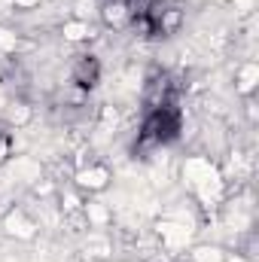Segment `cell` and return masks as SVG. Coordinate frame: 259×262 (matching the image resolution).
<instances>
[{
	"mask_svg": "<svg viewBox=\"0 0 259 262\" xmlns=\"http://www.w3.org/2000/svg\"><path fill=\"white\" fill-rule=\"evenodd\" d=\"M110 183H113V171H110L107 162L92 159L89 165H79V168L73 171V189H79L82 195H98V192H104Z\"/></svg>",
	"mask_w": 259,
	"mask_h": 262,
	"instance_id": "6da1fadb",
	"label": "cell"
},
{
	"mask_svg": "<svg viewBox=\"0 0 259 262\" xmlns=\"http://www.w3.org/2000/svg\"><path fill=\"white\" fill-rule=\"evenodd\" d=\"M101 73H104L101 58L92 55V52H82V55H76L73 64H70V82H73L76 89H82V92H92V89L101 82Z\"/></svg>",
	"mask_w": 259,
	"mask_h": 262,
	"instance_id": "7a4b0ae2",
	"label": "cell"
},
{
	"mask_svg": "<svg viewBox=\"0 0 259 262\" xmlns=\"http://www.w3.org/2000/svg\"><path fill=\"white\" fill-rule=\"evenodd\" d=\"M3 229H6V235L28 241V238H34V235H37L40 223H37V216H34V213H28L25 207H12V210L3 216Z\"/></svg>",
	"mask_w": 259,
	"mask_h": 262,
	"instance_id": "3957f363",
	"label": "cell"
},
{
	"mask_svg": "<svg viewBox=\"0 0 259 262\" xmlns=\"http://www.w3.org/2000/svg\"><path fill=\"white\" fill-rule=\"evenodd\" d=\"M101 18H104V25L107 28H113V31H122V28H128L131 25V9L125 0H104L101 3Z\"/></svg>",
	"mask_w": 259,
	"mask_h": 262,
	"instance_id": "277c9868",
	"label": "cell"
},
{
	"mask_svg": "<svg viewBox=\"0 0 259 262\" xmlns=\"http://www.w3.org/2000/svg\"><path fill=\"white\" fill-rule=\"evenodd\" d=\"M82 216H85V223H89V229H107V223H110V210L101 204V201H82V210H79Z\"/></svg>",
	"mask_w": 259,
	"mask_h": 262,
	"instance_id": "5b68a950",
	"label": "cell"
},
{
	"mask_svg": "<svg viewBox=\"0 0 259 262\" xmlns=\"http://www.w3.org/2000/svg\"><path fill=\"white\" fill-rule=\"evenodd\" d=\"M61 34H64V40H70V43H85L92 37V25L85 18H67L64 25H61Z\"/></svg>",
	"mask_w": 259,
	"mask_h": 262,
	"instance_id": "8992f818",
	"label": "cell"
},
{
	"mask_svg": "<svg viewBox=\"0 0 259 262\" xmlns=\"http://www.w3.org/2000/svg\"><path fill=\"white\" fill-rule=\"evenodd\" d=\"M189 262H226V253L220 247H198L189 253Z\"/></svg>",
	"mask_w": 259,
	"mask_h": 262,
	"instance_id": "52a82bcc",
	"label": "cell"
},
{
	"mask_svg": "<svg viewBox=\"0 0 259 262\" xmlns=\"http://www.w3.org/2000/svg\"><path fill=\"white\" fill-rule=\"evenodd\" d=\"M37 3H40V0H12V6H15V9H34Z\"/></svg>",
	"mask_w": 259,
	"mask_h": 262,
	"instance_id": "ba28073f",
	"label": "cell"
}]
</instances>
